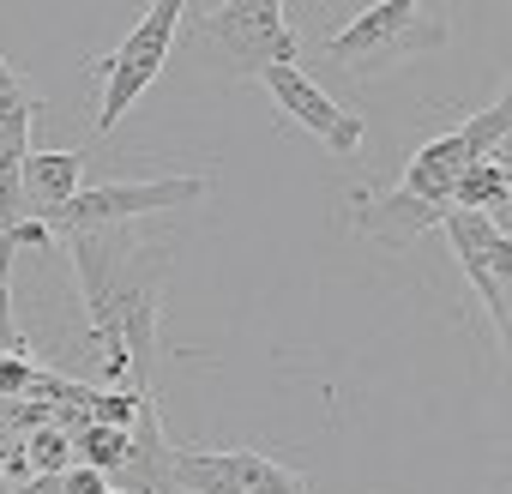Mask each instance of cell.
<instances>
[{
  "instance_id": "cell-4",
  "label": "cell",
  "mask_w": 512,
  "mask_h": 494,
  "mask_svg": "<svg viewBox=\"0 0 512 494\" xmlns=\"http://www.w3.org/2000/svg\"><path fill=\"white\" fill-rule=\"evenodd\" d=\"M211 193V175H145V181H97L79 187L43 229L49 235H97V229H121V223H145V217H175L187 205H199Z\"/></svg>"
},
{
  "instance_id": "cell-1",
  "label": "cell",
  "mask_w": 512,
  "mask_h": 494,
  "mask_svg": "<svg viewBox=\"0 0 512 494\" xmlns=\"http://www.w3.org/2000/svg\"><path fill=\"white\" fill-rule=\"evenodd\" d=\"M67 260L91 314V338L103 344V386L151 392L157 326H163V284L175 266V229L169 217L67 235Z\"/></svg>"
},
{
  "instance_id": "cell-11",
  "label": "cell",
  "mask_w": 512,
  "mask_h": 494,
  "mask_svg": "<svg viewBox=\"0 0 512 494\" xmlns=\"http://www.w3.org/2000/svg\"><path fill=\"white\" fill-rule=\"evenodd\" d=\"M452 205L458 211H476V217H488L500 229H512V157H506V145L488 151L482 163H470V175L458 181Z\"/></svg>"
},
{
  "instance_id": "cell-9",
  "label": "cell",
  "mask_w": 512,
  "mask_h": 494,
  "mask_svg": "<svg viewBox=\"0 0 512 494\" xmlns=\"http://www.w3.org/2000/svg\"><path fill=\"white\" fill-rule=\"evenodd\" d=\"M85 187V151H31L19 169V217L49 223Z\"/></svg>"
},
{
  "instance_id": "cell-2",
  "label": "cell",
  "mask_w": 512,
  "mask_h": 494,
  "mask_svg": "<svg viewBox=\"0 0 512 494\" xmlns=\"http://www.w3.org/2000/svg\"><path fill=\"white\" fill-rule=\"evenodd\" d=\"M452 43V19L440 7H422V0H380V7H362L338 37L320 43L326 67H344L356 79H380L416 55H434Z\"/></svg>"
},
{
  "instance_id": "cell-7",
  "label": "cell",
  "mask_w": 512,
  "mask_h": 494,
  "mask_svg": "<svg viewBox=\"0 0 512 494\" xmlns=\"http://www.w3.org/2000/svg\"><path fill=\"white\" fill-rule=\"evenodd\" d=\"M43 115V91L0 55V241H7L19 217V169L31 157V121Z\"/></svg>"
},
{
  "instance_id": "cell-3",
  "label": "cell",
  "mask_w": 512,
  "mask_h": 494,
  "mask_svg": "<svg viewBox=\"0 0 512 494\" xmlns=\"http://www.w3.org/2000/svg\"><path fill=\"white\" fill-rule=\"evenodd\" d=\"M193 49L229 79H260L266 67H290L302 43L272 0H223L193 19Z\"/></svg>"
},
{
  "instance_id": "cell-14",
  "label": "cell",
  "mask_w": 512,
  "mask_h": 494,
  "mask_svg": "<svg viewBox=\"0 0 512 494\" xmlns=\"http://www.w3.org/2000/svg\"><path fill=\"white\" fill-rule=\"evenodd\" d=\"M31 380H37V362H31L25 350H7V356H0V398H7V404L31 398Z\"/></svg>"
},
{
  "instance_id": "cell-17",
  "label": "cell",
  "mask_w": 512,
  "mask_h": 494,
  "mask_svg": "<svg viewBox=\"0 0 512 494\" xmlns=\"http://www.w3.org/2000/svg\"><path fill=\"white\" fill-rule=\"evenodd\" d=\"M13 494H67V482H61V476H31V482H19Z\"/></svg>"
},
{
  "instance_id": "cell-5",
  "label": "cell",
  "mask_w": 512,
  "mask_h": 494,
  "mask_svg": "<svg viewBox=\"0 0 512 494\" xmlns=\"http://www.w3.org/2000/svg\"><path fill=\"white\" fill-rule=\"evenodd\" d=\"M181 19H187L181 0H157V7H145L139 25L121 37V49L97 61L103 97H97V115H91V139H109V133L121 127V115L157 85V73H163V61H169V49H175Z\"/></svg>"
},
{
  "instance_id": "cell-16",
  "label": "cell",
  "mask_w": 512,
  "mask_h": 494,
  "mask_svg": "<svg viewBox=\"0 0 512 494\" xmlns=\"http://www.w3.org/2000/svg\"><path fill=\"white\" fill-rule=\"evenodd\" d=\"M7 476L31 482V464H25V452H19V446H0V488H7Z\"/></svg>"
},
{
  "instance_id": "cell-8",
  "label": "cell",
  "mask_w": 512,
  "mask_h": 494,
  "mask_svg": "<svg viewBox=\"0 0 512 494\" xmlns=\"http://www.w3.org/2000/svg\"><path fill=\"white\" fill-rule=\"evenodd\" d=\"M446 211H452V205H428V199H410V193H398V187H356V193H350V223H356L368 241H380L386 254L416 247L428 229H440Z\"/></svg>"
},
{
  "instance_id": "cell-6",
  "label": "cell",
  "mask_w": 512,
  "mask_h": 494,
  "mask_svg": "<svg viewBox=\"0 0 512 494\" xmlns=\"http://www.w3.org/2000/svg\"><path fill=\"white\" fill-rule=\"evenodd\" d=\"M253 85H266V97L278 103V115L284 121H296L302 133H314L332 157H356L362 151V139H368V127H362V115H350L344 103H332V91H320L308 73H302V61H290V67H266Z\"/></svg>"
},
{
  "instance_id": "cell-13",
  "label": "cell",
  "mask_w": 512,
  "mask_h": 494,
  "mask_svg": "<svg viewBox=\"0 0 512 494\" xmlns=\"http://www.w3.org/2000/svg\"><path fill=\"white\" fill-rule=\"evenodd\" d=\"M19 452H25L31 476H67V470H73V434H67L61 422H43V428H31Z\"/></svg>"
},
{
  "instance_id": "cell-10",
  "label": "cell",
  "mask_w": 512,
  "mask_h": 494,
  "mask_svg": "<svg viewBox=\"0 0 512 494\" xmlns=\"http://www.w3.org/2000/svg\"><path fill=\"white\" fill-rule=\"evenodd\" d=\"M115 482H121L127 494H181V488H175V446L163 440V416H157V404L139 410Z\"/></svg>"
},
{
  "instance_id": "cell-12",
  "label": "cell",
  "mask_w": 512,
  "mask_h": 494,
  "mask_svg": "<svg viewBox=\"0 0 512 494\" xmlns=\"http://www.w3.org/2000/svg\"><path fill=\"white\" fill-rule=\"evenodd\" d=\"M211 464H217L241 494H308V482H302L290 464L253 452V446H223V452H211Z\"/></svg>"
},
{
  "instance_id": "cell-15",
  "label": "cell",
  "mask_w": 512,
  "mask_h": 494,
  "mask_svg": "<svg viewBox=\"0 0 512 494\" xmlns=\"http://www.w3.org/2000/svg\"><path fill=\"white\" fill-rule=\"evenodd\" d=\"M0 338H7L13 350H25V338H19V320H13V290H7V266H0Z\"/></svg>"
}]
</instances>
